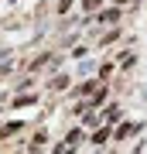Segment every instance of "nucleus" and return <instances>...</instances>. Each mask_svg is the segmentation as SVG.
Here are the masks:
<instances>
[{"label":"nucleus","instance_id":"obj_2","mask_svg":"<svg viewBox=\"0 0 147 154\" xmlns=\"http://www.w3.org/2000/svg\"><path fill=\"white\" fill-rule=\"evenodd\" d=\"M14 130H21V123H7V127H4V130H0V137H11V134H14Z\"/></svg>","mask_w":147,"mask_h":154},{"label":"nucleus","instance_id":"obj_3","mask_svg":"<svg viewBox=\"0 0 147 154\" xmlns=\"http://www.w3.org/2000/svg\"><path fill=\"white\" fill-rule=\"evenodd\" d=\"M82 4H86V11H96V7L103 4V0H82Z\"/></svg>","mask_w":147,"mask_h":154},{"label":"nucleus","instance_id":"obj_1","mask_svg":"<svg viewBox=\"0 0 147 154\" xmlns=\"http://www.w3.org/2000/svg\"><path fill=\"white\" fill-rule=\"evenodd\" d=\"M99 21H103V24H113V21H116V11H103V14H99Z\"/></svg>","mask_w":147,"mask_h":154},{"label":"nucleus","instance_id":"obj_4","mask_svg":"<svg viewBox=\"0 0 147 154\" xmlns=\"http://www.w3.org/2000/svg\"><path fill=\"white\" fill-rule=\"evenodd\" d=\"M69 4H72V0H62V4H58V11H69Z\"/></svg>","mask_w":147,"mask_h":154}]
</instances>
